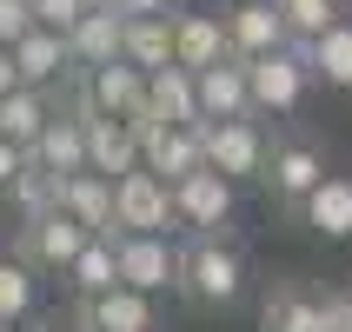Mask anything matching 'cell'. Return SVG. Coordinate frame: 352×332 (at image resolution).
Here are the masks:
<instances>
[{
  "label": "cell",
  "mask_w": 352,
  "mask_h": 332,
  "mask_svg": "<svg viewBox=\"0 0 352 332\" xmlns=\"http://www.w3.org/2000/svg\"><path fill=\"white\" fill-rule=\"evenodd\" d=\"M246 293V253L226 233H193L179 246V299L199 313H226Z\"/></svg>",
  "instance_id": "6da1fadb"
},
{
  "label": "cell",
  "mask_w": 352,
  "mask_h": 332,
  "mask_svg": "<svg viewBox=\"0 0 352 332\" xmlns=\"http://www.w3.org/2000/svg\"><path fill=\"white\" fill-rule=\"evenodd\" d=\"M60 87H67L74 113H113V120L146 113V67H133L126 54L107 67H74V80H60Z\"/></svg>",
  "instance_id": "7a4b0ae2"
},
{
  "label": "cell",
  "mask_w": 352,
  "mask_h": 332,
  "mask_svg": "<svg viewBox=\"0 0 352 332\" xmlns=\"http://www.w3.org/2000/svg\"><path fill=\"white\" fill-rule=\"evenodd\" d=\"M199 153L226 179H259L273 140L259 133V113H226V120H199Z\"/></svg>",
  "instance_id": "3957f363"
},
{
  "label": "cell",
  "mask_w": 352,
  "mask_h": 332,
  "mask_svg": "<svg viewBox=\"0 0 352 332\" xmlns=\"http://www.w3.org/2000/svg\"><path fill=\"white\" fill-rule=\"evenodd\" d=\"M246 80H253V113H299V100L313 87V60L299 40H286L273 54L246 60Z\"/></svg>",
  "instance_id": "277c9868"
},
{
  "label": "cell",
  "mask_w": 352,
  "mask_h": 332,
  "mask_svg": "<svg viewBox=\"0 0 352 332\" xmlns=\"http://www.w3.org/2000/svg\"><path fill=\"white\" fill-rule=\"evenodd\" d=\"M113 226H120V233H179L173 179H160L153 166L120 173V179H113Z\"/></svg>",
  "instance_id": "5b68a950"
},
{
  "label": "cell",
  "mask_w": 352,
  "mask_h": 332,
  "mask_svg": "<svg viewBox=\"0 0 352 332\" xmlns=\"http://www.w3.org/2000/svg\"><path fill=\"white\" fill-rule=\"evenodd\" d=\"M87 239H94V233H87L67 206H54V213H34V219L14 226V259H27L34 273H67Z\"/></svg>",
  "instance_id": "8992f818"
},
{
  "label": "cell",
  "mask_w": 352,
  "mask_h": 332,
  "mask_svg": "<svg viewBox=\"0 0 352 332\" xmlns=\"http://www.w3.org/2000/svg\"><path fill=\"white\" fill-rule=\"evenodd\" d=\"M233 186L219 166H193V173L173 179V213H179V233H226L233 226Z\"/></svg>",
  "instance_id": "52a82bcc"
},
{
  "label": "cell",
  "mask_w": 352,
  "mask_h": 332,
  "mask_svg": "<svg viewBox=\"0 0 352 332\" xmlns=\"http://www.w3.org/2000/svg\"><path fill=\"white\" fill-rule=\"evenodd\" d=\"M113 259H120V286L179 293V246H173V233H113Z\"/></svg>",
  "instance_id": "ba28073f"
},
{
  "label": "cell",
  "mask_w": 352,
  "mask_h": 332,
  "mask_svg": "<svg viewBox=\"0 0 352 332\" xmlns=\"http://www.w3.org/2000/svg\"><path fill=\"white\" fill-rule=\"evenodd\" d=\"M259 179H266V193H273L286 213H299V199L326 179V153H319L313 140L286 133V140H273V153H266V173H259Z\"/></svg>",
  "instance_id": "9c48e42d"
},
{
  "label": "cell",
  "mask_w": 352,
  "mask_h": 332,
  "mask_svg": "<svg viewBox=\"0 0 352 332\" xmlns=\"http://www.w3.org/2000/svg\"><path fill=\"white\" fill-rule=\"evenodd\" d=\"M153 120H173V126H199V80L193 67H179V60H166V67H153L146 74V113L133 120V126H153Z\"/></svg>",
  "instance_id": "30bf717a"
},
{
  "label": "cell",
  "mask_w": 352,
  "mask_h": 332,
  "mask_svg": "<svg viewBox=\"0 0 352 332\" xmlns=\"http://www.w3.org/2000/svg\"><path fill=\"white\" fill-rule=\"evenodd\" d=\"M233 54V40H226V7H179L173 14V60L179 67H213V60H226Z\"/></svg>",
  "instance_id": "8fae6325"
},
{
  "label": "cell",
  "mask_w": 352,
  "mask_h": 332,
  "mask_svg": "<svg viewBox=\"0 0 352 332\" xmlns=\"http://www.w3.org/2000/svg\"><path fill=\"white\" fill-rule=\"evenodd\" d=\"M140 166H153L160 179H179L206 166L199 153V126H173V120H153V126H140Z\"/></svg>",
  "instance_id": "7c38bea8"
},
{
  "label": "cell",
  "mask_w": 352,
  "mask_h": 332,
  "mask_svg": "<svg viewBox=\"0 0 352 332\" xmlns=\"http://www.w3.org/2000/svg\"><path fill=\"white\" fill-rule=\"evenodd\" d=\"M80 326L87 332H153V293H140V286H107V293L80 299Z\"/></svg>",
  "instance_id": "4fadbf2b"
},
{
  "label": "cell",
  "mask_w": 352,
  "mask_h": 332,
  "mask_svg": "<svg viewBox=\"0 0 352 332\" xmlns=\"http://www.w3.org/2000/svg\"><path fill=\"white\" fill-rule=\"evenodd\" d=\"M14 60H20V80H27V87L74 80V47H67V34H60V27H40V20L14 40Z\"/></svg>",
  "instance_id": "5bb4252c"
},
{
  "label": "cell",
  "mask_w": 352,
  "mask_h": 332,
  "mask_svg": "<svg viewBox=\"0 0 352 332\" xmlns=\"http://www.w3.org/2000/svg\"><path fill=\"white\" fill-rule=\"evenodd\" d=\"M87 166L107 179L133 173L140 166V126L133 120H113V113H87Z\"/></svg>",
  "instance_id": "9a60e30c"
},
{
  "label": "cell",
  "mask_w": 352,
  "mask_h": 332,
  "mask_svg": "<svg viewBox=\"0 0 352 332\" xmlns=\"http://www.w3.org/2000/svg\"><path fill=\"white\" fill-rule=\"evenodd\" d=\"M60 206L87 226V233H107L113 239L120 226H113V179L107 173H94V166H80V173H60Z\"/></svg>",
  "instance_id": "2e32d148"
},
{
  "label": "cell",
  "mask_w": 352,
  "mask_h": 332,
  "mask_svg": "<svg viewBox=\"0 0 352 332\" xmlns=\"http://www.w3.org/2000/svg\"><path fill=\"white\" fill-rule=\"evenodd\" d=\"M299 226L306 233H319V239H352V179L346 173H326L313 186V193L299 199Z\"/></svg>",
  "instance_id": "e0dca14e"
},
{
  "label": "cell",
  "mask_w": 352,
  "mask_h": 332,
  "mask_svg": "<svg viewBox=\"0 0 352 332\" xmlns=\"http://www.w3.org/2000/svg\"><path fill=\"white\" fill-rule=\"evenodd\" d=\"M199 113L206 120H226V113H253V80H246V60L226 54L213 67H199Z\"/></svg>",
  "instance_id": "ac0fdd59"
},
{
  "label": "cell",
  "mask_w": 352,
  "mask_h": 332,
  "mask_svg": "<svg viewBox=\"0 0 352 332\" xmlns=\"http://www.w3.org/2000/svg\"><path fill=\"white\" fill-rule=\"evenodd\" d=\"M226 40H233L239 60L273 54V47H286V20H279L273 0H233L226 7Z\"/></svg>",
  "instance_id": "d6986e66"
},
{
  "label": "cell",
  "mask_w": 352,
  "mask_h": 332,
  "mask_svg": "<svg viewBox=\"0 0 352 332\" xmlns=\"http://www.w3.org/2000/svg\"><path fill=\"white\" fill-rule=\"evenodd\" d=\"M120 34H126V14H113V7H87V14L67 27L74 67H107V60H120Z\"/></svg>",
  "instance_id": "ffe728a7"
},
{
  "label": "cell",
  "mask_w": 352,
  "mask_h": 332,
  "mask_svg": "<svg viewBox=\"0 0 352 332\" xmlns=\"http://www.w3.org/2000/svg\"><path fill=\"white\" fill-rule=\"evenodd\" d=\"M27 159H40V166H54V173H80L87 166V113H54L47 120V133L27 146Z\"/></svg>",
  "instance_id": "44dd1931"
},
{
  "label": "cell",
  "mask_w": 352,
  "mask_h": 332,
  "mask_svg": "<svg viewBox=\"0 0 352 332\" xmlns=\"http://www.w3.org/2000/svg\"><path fill=\"white\" fill-rule=\"evenodd\" d=\"M120 54L133 67H166L173 60V14H126V34H120Z\"/></svg>",
  "instance_id": "7402d4cb"
},
{
  "label": "cell",
  "mask_w": 352,
  "mask_h": 332,
  "mask_svg": "<svg viewBox=\"0 0 352 332\" xmlns=\"http://www.w3.org/2000/svg\"><path fill=\"white\" fill-rule=\"evenodd\" d=\"M306 60H313V80L333 87V93H352V20L326 27L319 40H306Z\"/></svg>",
  "instance_id": "603a6c76"
},
{
  "label": "cell",
  "mask_w": 352,
  "mask_h": 332,
  "mask_svg": "<svg viewBox=\"0 0 352 332\" xmlns=\"http://www.w3.org/2000/svg\"><path fill=\"white\" fill-rule=\"evenodd\" d=\"M47 120H54L47 87H14V93H0V133L14 140V146H34V140L47 133Z\"/></svg>",
  "instance_id": "cb8c5ba5"
},
{
  "label": "cell",
  "mask_w": 352,
  "mask_h": 332,
  "mask_svg": "<svg viewBox=\"0 0 352 332\" xmlns=\"http://www.w3.org/2000/svg\"><path fill=\"white\" fill-rule=\"evenodd\" d=\"M67 286H74V299H94V293H107V286H120V259H113V239H107V233H94L74 253Z\"/></svg>",
  "instance_id": "d4e9b609"
},
{
  "label": "cell",
  "mask_w": 352,
  "mask_h": 332,
  "mask_svg": "<svg viewBox=\"0 0 352 332\" xmlns=\"http://www.w3.org/2000/svg\"><path fill=\"white\" fill-rule=\"evenodd\" d=\"M259 332H319V299L299 286H273L259 306Z\"/></svg>",
  "instance_id": "484cf974"
},
{
  "label": "cell",
  "mask_w": 352,
  "mask_h": 332,
  "mask_svg": "<svg viewBox=\"0 0 352 332\" xmlns=\"http://www.w3.org/2000/svg\"><path fill=\"white\" fill-rule=\"evenodd\" d=\"M7 199H14L20 219L54 213V206H60V173H54V166H40V159H27V166L14 173V186H7Z\"/></svg>",
  "instance_id": "4316f807"
},
{
  "label": "cell",
  "mask_w": 352,
  "mask_h": 332,
  "mask_svg": "<svg viewBox=\"0 0 352 332\" xmlns=\"http://www.w3.org/2000/svg\"><path fill=\"white\" fill-rule=\"evenodd\" d=\"M273 7H279V20H286V40H299V47L346 20V7H339V0H273Z\"/></svg>",
  "instance_id": "83f0119b"
},
{
  "label": "cell",
  "mask_w": 352,
  "mask_h": 332,
  "mask_svg": "<svg viewBox=\"0 0 352 332\" xmlns=\"http://www.w3.org/2000/svg\"><path fill=\"white\" fill-rule=\"evenodd\" d=\"M34 313V266L27 259H0V326H14V319Z\"/></svg>",
  "instance_id": "f1b7e54d"
},
{
  "label": "cell",
  "mask_w": 352,
  "mask_h": 332,
  "mask_svg": "<svg viewBox=\"0 0 352 332\" xmlns=\"http://www.w3.org/2000/svg\"><path fill=\"white\" fill-rule=\"evenodd\" d=\"M27 7H34V20H40V27H60V34H67V27H74V20L87 14L94 0H27Z\"/></svg>",
  "instance_id": "f546056e"
},
{
  "label": "cell",
  "mask_w": 352,
  "mask_h": 332,
  "mask_svg": "<svg viewBox=\"0 0 352 332\" xmlns=\"http://www.w3.org/2000/svg\"><path fill=\"white\" fill-rule=\"evenodd\" d=\"M319 332H352V293H326L319 299Z\"/></svg>",
  "instance_id": "4dcf8cb0"
},
{
  "label": "cell",
  "mask_w": 352,
  "mask_h": 332,
  "mask_svg": "<svg viewBox=\"0 0 352 332\" xmlns=\"http://www.w3.org/2000/svg\"><path fill=\"white\" fill-rule=\"evenodd\" d=\"M27 27H34V7H27V0H0V40L14 47Z\"/></svg>",
  "instance_id": "1f68e13d"
},
{
  "label": "cell",
  "mask_w": 352,
  "mask_h": 332,
  "mask_svg": "<svg viewBox=\"0 0 352 332\" xmlns=\"http://www.w3.org/2000/svg\"><path fill=\"white\" fill-rule=\"evenodd\" d=\"M20 166H27V146H14V140L0 133V193L14 186V173H20Z\"/></svg>",
  "instance_id": "d6a6232c"
},
{
  "label": "cell",
  "mask_w": 352,
  "mask_h": 332,
  "mask_svg": "<svg viewBox=\"0 0 352 332\" xmlns=\"http://www.w3.org/2000/svg\"><path fill=\"white\" fill-rule=\"evenodd\" d=\"M14 87H27V80H20V60H14V47L0 40V93H14Z\"/></svg>",
  "instance_id": "836d02e7"
},
{
  "label": "cell",
  "mask_w": 352,
  "mask_h": 332,
  "mask_svg": "<svg viewBox=\"0 0 352 332\" xmlns=\"http://www.w3.org/2000/svg\"><path fill=\"white\" fill-rule=\"evenodd\" d=\"M120 14H173V0H113Z\"/></svg>",
  "instance_id": "e575fe53"
},
{
  "label": "cell",
  "mask_w": 352,
  "mask_h": 332,
  "mask_svg": "<svg viewBox=\"0 0 352 332\" xmlns=\"http://www.w3.org/2000/svg\"><path fill=\"white\" fill-rule=\"evenodd\" d=\"M40 332H87V326H80V313H74V319H47Z\"/></svg>",
  "instance_id": "d590c367"
}]
</instances>
